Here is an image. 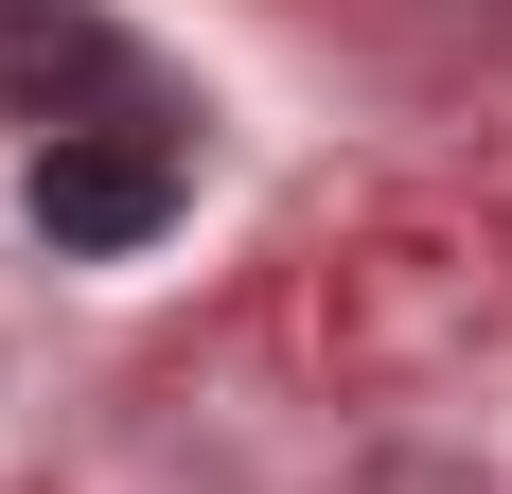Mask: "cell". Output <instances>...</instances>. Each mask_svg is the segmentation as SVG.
<instances>
[{
    "label": "cell",
    "mask_w": 512,
    "mask_h": 494,
    "mask_svg": "<svg viewBox=\"0 0 512 494\" xmlns=\"http://www.w3.org/2000/svg\"><path fill=\"white\" fill-rule=\"evenodd\" d=\"M0 106L36 124V142H124V124H195V106L159 89V53L106 18V0H0Z\"/></svg>",
    "instance_id": "cell-1"
},
{
    "label": "cell",
    "mask_w": 512,
    "mask_h": 494,
    "mask_svg": "<svg viewBox=\"0 0 512 494\" xmlns=\"http://www.w3.org/2000/svg\"><path fill=\"white\" fill-rule=\"evenodd\" d=\"M177 195H195V142H159V124H124V142H36V177H18V212H36L53 265H124V247H159Z\"/></svg>",
    "instance_id": "cell-2"
}]
</instances>
